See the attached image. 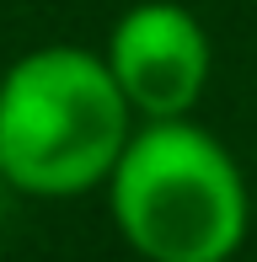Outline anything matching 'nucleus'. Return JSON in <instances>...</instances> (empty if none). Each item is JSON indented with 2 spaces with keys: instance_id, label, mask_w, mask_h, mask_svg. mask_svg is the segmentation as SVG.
Instances as JSON below:
<instances>
[{
  "instance_id": "nucleus-1",
  "label": "nucleus",
  "mask_w": 257,
  "mask_h": 262,
  "mask_svg": "<svg viewBox=\"0 0 257 262\" xmlns=\"http://www.w3.org/2000/svg\"><path fill=\"white\" fill-rule=\"evenodd\" d=\"M128 97L108 59L49 43L0 75V177L27 198H75L108 187L128 128Z\"/></svg>"
},
{
  "instance_id": "nucleus-3",
  "label": "nucleus",
  "mask_w": 257,
  "mask_h": 262,
  "mask_svg": "<svg viewBox=\"0 0 257 262\" xmlns=\"http://www.w3.org/2000/svg\"><path fill=\"white\" fill-rule=\"evenodd\" d=\"M108 70L128 97L134 113H145L150 123L161 118H188L198 97L209 86V32L177 0H139L128 6L108 32Z\"/></svg>"
},
{
  "instance_id": "nucleus-2",
  "label": "nucleus",
  "mask_w": 257,
  "mask_h": 262,
  "mask_svg": "<svg viewBox=\"0 0 257 262\" xmlns=\"http://www.w3.org/2000/svg\"><path fill=\"white\" fill-rule=\"evenodd\" d=\"M108 204L145 262H230L252 220L241 166L188 118H161L128 139L108 177Z\"/></svg>"
}]
</instances>
